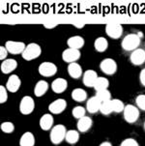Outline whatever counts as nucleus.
<instances>
[{"label":"nucleus","mask_w":145,"mask_h":146,"mask_svg":"<svg viewBox=\"0 0 145 146\" xmlns=\"http://www.w3.org/2000/svg\"><path fill=\"white\" fill-rule=\"evenodd\" d=\"M143 37L142 32L138 33H130L123 38L121 42V46L125 51H131L132 52L134 50L139 48L138 46L141 44V38Z\"/></svg>","instance_id":"nucleus-1"},{"label":"nucleus","mask_w":145,"mask_h":146,"mask_svg":"<svg viewBox=\"0 0 145 146\" xmlns=\"http://www.w3.org/2000/svg\"><path fill=\"white\" fill-rule=\"evenodd\" d=\"M42 53V48L38 44L30 43L26 46L25 49L21 54L23 58L26 61H32L34 59H37Z\"/></svg>","instance_id":"nucleus-2"},{"label":"nucleus","mask_w":145,"mask_h":146,"mask_svg":"<svg viewBox=\"0 0 145 146\" xmlns=\"http://www.w3.org/2000/svg\"><path fill=\"white\" fill-rule=\"evenodd\" d=\"M66 128L64 125H56L52 129L50 132V140L53 144H59L63 141L66 138Z\"/></svg>","instance_id":"nucleus-3"},{"label":"nucleus","mask_w":145,"mask_h":146,"mask_svg":"<svg viewBox=\"0 0 145 146\" xmlns=\"http://www.w3.org/2000/svg\"><path fill=\"white\" fill-rule=\"evenodd\" d=\"M124 114V119L126 122L132 124L136 122L139 117V110L138 108L134 105H127L125 106V110L123 111Z\"/></svg>","instance_id":"nucleus-4"},{"label":"nucleus","mask_w":145,"mask_h":146,"mask_svg":"<svg viewBox=\"0 0 145 146\" xmlns=\"http://www.w3.org/2000/svg\"><path fill=\"white\" fill-rule=\"evenodd\" d=\"M100 69L104 74L107 76H112L117 71V63L112 58H105L101 61Z\"/></svg>","instance_id":"nucleus-5"},{"label":"nucleus","mask_w":145,"mask_h":146,"mask_svg":"<svg viewBox=\"0 0 145 146\" xmlns=\"http://www.w3.org/2000/svg\"><path fill=\"white\" fill-rule=\"evenodd\" d=\"M38 72L41 76H45V78H50V76H53L57 73V67L54 63L46 61V62L40 64L38 68Z\"/></svg>","instance_id":"nucleus-6"},{"label":"nucleus","mask_w":145,"mask_h":146,"mask_svg":"<svg viewBox=\"0 0 145 146\" xmlns=\"http://www.w3.org/2000/svg\"><path fill=\"white\" fill-rule=\"evenodd\" d=\"M34 108H35V103H34L33 98H31L30 96H24L19 103V111L21 114H30L33 112Z\"/></svg>","instance_id":"nucleus-7"},{"label":"nucleus","mask_w":145,"mask_h":146,"mask_svg":"<svg viewBox=\"0 0 145 146\" xmlns=\"http://www.w3.org/2000/svg\"><path fill=\"white\" fill-rule=\"evenodd\" d=\"M105 34L111 39H119L123 35V26L118 23H109L105 28Z\"/></svg>","instance_id":"nucleus-8"},{"label":"nucleus","mask_w":145,"mask_h":146,"mask_svg":"<svg viewBox=\"0 0 145 146\" xmlns=\"http://www.w3.org/2000/svg\"><path fill=\"white\" fill-rule=\"evenodd\" d=\"M5 48H7L9 53L17 55V54H23L24 49L26 48V44L23 43V42L8 41L5 44Z\"/></svg>","instance_id":"nucleus-9"},{"label":"nucleus","mask_w":145,"mask_h":146,"mask_svg":"<svg viewBox=\"0 0 145 146\" xmlns=\"http://www.w3.org/2000/svg\"><path fill=\"white\" fill-rule=\"evenodd\" d=\"M80 55H81V53H80L79 50L68 48L62 52V59L64 62L71 64L77 62L78 59L80 58Z\"/></svg>","instance_id":"nucleus-10"},{"label":"nucleus","mask_w":145,"mask_h":146,"mask_svg":"<svg viewBox=\"0 0 145 146\" xmlns=\"http://www.w3.org/2000/svg\"><path fill=\"white\" fill-rule=\"evenodd\" d=\"M67 108V102L64 99H56L48 106V110L52 114H60Z\"/></svg>","instance_id":"nucleus-11"},{"label":"nucleus","mask_w":145,"mask_h":146,"mask_svg":"<svg viewBox=\"0 0 145 146\" xmlns=\"http://www.w3.org/2000/svg\"><path fill=\"white\" fill-rule=\"evenodd\" d=\"M130 61L132 65L134 66H140L145 63V49L143 48H137L131 52L130 55Z\"/></svg>","instance_id":"nucleus-12"},{"label":"nucleus","mask_w":145,"mask_h":146,"mask_svg":"<svg viewBox=\"0 0 145 146\" xmlns=\"http://www.w3.org/2000/svg\"><path fill=\"white\" fill-rule=\"evenodd\" d=\"M21 80L19 78V76L17 75H11L8 78V80L6 82L7 90L11 93L18 92L19 88H21Z\"/></svg>","instance_id":"nucleus-13"},{"label":"nucleus","mask_w":145,"mask_h":146,"mask_svg":"<svg viewBox=\"0 0 145 146\" xmlns=\"http://www.w3.org/2000/svg\"><path fill=\"white\" fill-rule=\"evenodd\" d=\"M98 75L94 70H86L83 73L82 76V82L86 87L94 88L96 81L98 80Z\"/></svg>","instance_id":"nucleus-14"},{"label":"nucleus","mask_w":145,"mask_h":146,"mask_svg":"<svg viewBox=\"0 0 145 146\" xmlns=\"http://www.w3.org/2000/svg\"><path fill=\"white\" fill-rule=\"evenodd\" d=\"M50 88L54 93L61 94V93L65 92L66 89L68 88V82H67V80L63 78H55V80L51 82Z\"/></svg>","instance_id":"nucleus-15"},{"label":"nucleus","mask_w":145,"mask_h":146,"mask_svg":"<svg viewBox=\"0 0 145 146\" xmlns=\"http://www.w3.org/2000/svg\"><path fill=\"white\" fill-rule=\"evenodd\" d=\"M18 67V62H17L15 59L13 58H7L6 60L2 61L1 63V72L5 75H8V74H11L12 72H14Z\"/></svg>","instance_id":"nucleus-16"},{"label":"nucleus","mask_w":145,"mask_h":146,"mask_svg":"<svg viewBox=\"0 0 145 146\" xmlns=\"http://www.w3.org/2000/svg\"><path fill=\"white\" fill-rule=\"evenodd\" d=\"M67 70L69 76L72 78H75V80H78V78H81V76H83V71L81 66L77 62L69 64Z\"/></svg>","instance_id":"nucleus-17"},{"label":"nucleus","mask_w":145,"mask_h":146,"mask_svg":"<svg viewBox=\"0 0 145 146\" xmlns=\"http://www.w3.org/2000/svg\"><path fill=\"white\" fill-rule=\"evenodd\" d=\"M67 46L69 48L77 49L79 50L80 48L84 46V39L81 36H73L67 40Z\"/></svg>","instance_id":"nucleus-18"},{"label":"nucleus","mask_w":145,"mask_h":146,"mask_svg":"<svg viewBox=\"0 0 145 146\" xmlns=\"http://www.w3.org/2000/svg\"><path fill=\"white\" fill-rule=\"evenodd\" d=\"M101 104H102V102H101L96 96L91 97V98H89V100H88L86 103V110L89 113L98 112V111H100Z\"/></svg>","instance_id":"nucleus-19"},{"label":"nucleus","mask_w":145,"mask_h":146,"mask_svg":"<svg viewBox=\"0 0 145 146\" xmlns=\"http://www.w3.org/2000/svg\"><path fill=\"white\" fill-rule=\"evenodd\" d=\"M39 124H40V127L42 130L44 131H48L50 130L53 125V117L52 115L50 114V113H46V114H44L42 117L40 118V122H39Z\"/></svg>","instance_id":"nucleus-20"},{"label":"nucleus","mask_w":145,"mask_h":146,"mask_svg":"<svg viewBox=\"0 0 145 146\" xmlns=\"http://www.w3.org/2000/svg\"><path fill=\"white\" fill-rule=\"evenodd\" d=\"M48 90V83L46 80H39L36 83L35 87H34V95L36 97L40 98L44 96Z\"/></svg>","instance_id":"nucleus-21"},{"label":"nucleus","mask_w":145,"mask_h":146,"mask_svg":"<svg viewBox=\"0 0 145 146\" xmlns=\"http://www.w3.org/2000/svg\"><path fill=\"white\" fill-rule=\"evenodd\" d=\"M91 126H92V119L90 117H88V116H84V117L78 119L77 124V130L81 133L87 132L91 128Z\"/></svg>","instance_id":"nucleus-22"},{"label":"nucleus","mask_w":145,"mask_h":146,"mask_svg":"<svg viewBox=\"0 0 145 146\" xmlns=\"http://www.w3.org/2000/svg\"><path fill=\"white\" fill-rule=\"evenodd\" d=\"M109 48V42L105 37H98L94 42V48L98 52H105Z\"/></svg>","instance_id":"nucleus-23"},{"label":"nucleus","mask_w":145,"mask_h":146,"mask_svg":"<svg viewBox=\"0 0 145 146\" xmlns=\"http://www.w3.org/2000/svg\"><path fill=\"white\" fill-rule=\"evenodd\" d=\"M72 99L73 101L77 103H81V102H84L85 100L87 99V93L84 89L82 88H75L73 89L72 91Z\"/></svg>","instance_id":"nucleus-24"},{"label":"nucleus","mask_w":145,"mask_h":146,"mask_svg":"<svg viewBox=\"0 0 145 146\" xmlns=\"http://www.w3.org/2000/svg\"><path fill=\"white\" fill-rule=\"evenodd\" d=\"M19 145L21 146H34L35 145V137L34 135L30 132H26L21 135L19 139Z\"/></svg>","instance_id":"nucleus-25"},{"label":"nucleus","mask_w":145,"mask_h":146,"mask_svg":"<svg viewBox=\"0 0 145 146\" xmlns=\"http://www.w3.org/2000/svg\"><path fill=\"white\" fill-rule=\"evenodd\" d=\"M109 86V80H107V78H105V76H99L97 81H96L95 85H94V89L96 90V92H98V91L107 89Z\"/></svg>","instance_id":"nucleus-26"},{"label":"nucleus","mask_w":145,"mask_h":146,"mask_svg":"<svg viewBox=\"0 0 145 146\" xmlns=\"http://www.w3.org/2000/svg\"><path fill=\"white\" fill-rule=\"evenodd\" d=\"M66 141L70 144H75L78 141L79 139V133H78L77 131L75 130H70L68 131L67 133H66Z\"/></svg>","instance_id":"nucleus-27"},{"label":"nucleus","mask_w":145,"mask_h":146,"mask_svg":"<svg viewBox=\"0 0 145 146\" xmlns=\"http://www.w3.org/2000/svg\"><path fill=\"white\" fill-rule=\"evenodd\" d=\"M100 112L104 115H109L111 112H113L111 100L105 101V102H102V104H101V108H100Z\"/></svg>","instance_id":"nucleus-28"},{"label":"nucleus","mask_w":145,"mask_h":146,"mask_svg":"<svg viewBox=\"0 0 145 146\" xmlns=\"http://www.w3.org/2000/svg\"><path fill=\"white\" fill-rule=\"evenodd\" d=\"M111 104H112L113 112H116V113L123 112L125 110V106H126L124 105V103H123L121 100H119V99H112Z\"/></svg>","instance_id":"nucleus-29"},{"label":"nucleus","mask_w":145,"mask_h":146,"mask_svg":"<svg viewBox=\"0 0 145 146\" xmlns=\"http://www.w3.org/2000/svg\"><path fill=\"white\" fill-rule=\"evenodd\" d=\"M95 96L99 99L101 102H105V101H110V100H111V93H110L107 89L98 91V92L96 93Z\"/></svg>","instance_id":"nucleus-30"},{"label":"nucleus","mask_w":145,"mask_h":146,"mask_svg":"<svg viewBox=\"0 0 145 146\" xmlns=\"http://www.w3.org/2000/svg\"><path fill=\"white\" fill-rule=\"evenodd\" d=\"M85 112H86V108H84L81 106H75L72 110V114L75 118L77 119H80V118L84 117L85 116Z\"/></svg>","instance_id":"nucleus-31"},{"label":"nucleus","mask_w":145,"mask_h":146,"mask_svg":"<svg viewBox=\"0 0 145 146\" xmlns=\"http://www.w3.org/2000/svg\"><path fill=\"white\" fill-rule=\"evenodd\" d=\"M0 128H1V131L3 133H11L14 132L15 130V126L12 122H3L1 125H0Z\"/></svg>","instance_id":"nucleus-32"},{"label":"nucleus","mask_w":145,"mask_h":146,"mask_svg":"<svg viewBox=\"0 0 145 146\" xmlns=\"http://www.w3.org/2000/svg\"><path fill=\"white\" fill-rule=\"evenodd\" d=\"M136 105L139 110L145 111V95L141 94L136 98Z\"/></svg>","instance_id":"nucleus-33"},{"label":"nucleus","mask_w":145,"mask_h":146,"mask_svg":"<svg viewBox=\"0 0 145 146\" xmlns=\"http://www.w3.org/2000/svg\"><path fill=\"white\" fill-rule=\"evenodd\" d=\"M8 100V90L6 86H0V104H5Z\"/></svg>","instance_id":"nucleus-34"},{"label":"nucleus","mask_w":145,"mask_h":146,"mask_svg":"<svg viewBox=\"0 0 145 146\" xmlns=\"http://www.w3.org/2000/svg\"><path fill=\"white\" fill-rule=\"evenodd\" d=\"M120 146H139L138 143L134 138H126L121 142Z\"/></svg>","instance_id":"nucleus-35"},{"label":"nucleus","mask_w":145,"mask_h":146,"mask_svg":"<svg viewBox=\"0 0 145 146\" xmlns=\"http://www.w3.org/2000/svg\"><path fill=\"white\" fill-rule=\"evenodd\" d=\"M8 50H7V48H5V46H0V59H1L2 61L6 60L7 59V56H8Z\"/></svg>","instance_id":"nucleus-36"},{"label":"nucleus","mask_w":145,"mask_h":146,"mask_svg":"<svg viewBox=\"0 0 145 146\" xmlns=\"http://www.w3.org/2000/svg\"><path fill=\"white\" fill-rule=\"evenodd\" d=\"M139 81H140L141 85L145 87V68H143L140 71V74H139Z\"/></svg>","instance_id":"nucleus-37"},{"label":"nucleus","mask_w":145,"mask_h":146,"mask_svg":"<svg viewBox=\"0 0 145 146\" xmlns=\"http://www.w3.org/2000/svg\"><path fill=\"white\" fill-rule=\"evenodd\" d=\"M57 25L56 23H45L44 24V26L46 27V28H48V29H50V28H54V27Z\"/></svg>","instance_id":"nucleus-38"},{"label":"nucleus","mask_w":145,"mask_h":146,"mask_svg":"<svg viewBox=\"0 0 145 146\" xmlns=\"http://www.w3.org/2000/svg\"><path fill=\"white\" fill-rule=\"evenodd\" d=\"M100 146H112V144L109 141H105V142H102L100 144Z\"/></svg>","instance_id":"nucleus-39"},{"label":"nucleus","mask_w":145,"mask_h":146,"mask_svg":"<svg viewBox=\"0 0 145 146\" xmlns=\"http://www.w3.org/2000/svg\"><path fill=\"white\" fill-rule=\"evenodd\" d=\"M73 25H75V27H77V28H82V27L84 26V24L83 23H77V22H75Z\"/></svg>","instance_id":"nucleus-40"},{"label":"nucleus","mask_w":145,"mask_h":146,"mask_svg":"<svg viewBox=\"0 0 145 146\" xmlns=\"http://www.w3.org/2000/svg\"><path fill=\"white\" fill-rule=\"evenodd\" d=\"M144 130H145V122H144Z\"/></svg>","instance_id":"nucleus-41"}]
</instances>
